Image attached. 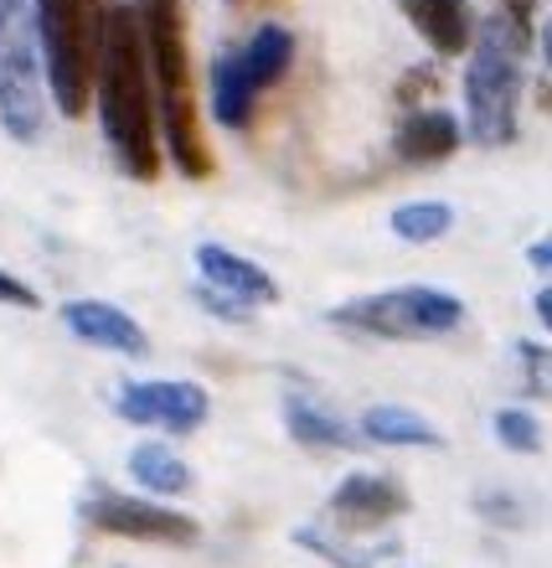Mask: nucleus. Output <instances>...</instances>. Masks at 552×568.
Listing matches in <instances>:
<instances>
[{"mask_svg": "<svg viewBox=\"0 0 552 568\" xmlns=\"http://www.w3.org/2000/svg\"><path fill=\"white\" fill-rule=\"evenodd\" d=\"M93 109L104 124L109 155L130 181L150 186L161 181V114H155V83H150L145 42L130 0H109L99 52H93Z\"/></svg>", "mask_w": 552, "mask_h": 568, "instance_id": "f257e3e1", "label": "nucleus"}, {"mask_svg": "<svg viewBox=\"0 0 552 568\" xmlns=\"http://www.w3.org/2000/svg\"><path fill=\"white\" fill-rule=\"evenodd\" d=\"M145 42L150 83H155V114H161V150L176 165V176L207 181L217 171L212 145L202 135V99H196L192 37H186V6L181 0H130Z\"/></svg>", "mask_w": 552, "mask_h": 568, "instance_id": "f03ea898", "label": "nucleus"}, {"mask_svg": "<svg viewBox=\"0 0 552 568\" xmlns=\"http://www.w3.org/2000/svg\"><path fill=\"white\" fill-rule=\"evenodd\" d=\"M532 27L511 21L507 11L476 21V42L464 62V140L485 150H507L522 135V89Z\"/></svg>", "mask_w": 552, "mask_h": 568, "instance_id": "7ed1b4c3", "label": "nucleus"}, {"mask_svg": "<svg viewBox=\"0 0 552 568\" xmlns=\"http://www.w3.org/2000/svg\"><path fill=\"white\" fill-rule=\"evenodd\" d=\"M31 6H37L52 114L83 120L93 109V52H99V27H104L109 0H31Z\"/></svg>", "mask_w": 552, "mask_h": 568, "instance_id": "20e7f679", "label": "nucleus"}, {"mask_svg": "<svg viewBox=\"0 0 552 568\" xmlns=\"http://www.w3.org/2000/svg\"><path fill=\"white\" fill-rule=\"evenodd\" d=\"M289 68H295V31L279 21H264L243 47L212 62V120L233 135L254 130L258 104L289 78Z\"/></svg>", "mask_w": 552, "mask_h": 568, "instance_id": "39448f33", "label": "nucleus"}, {"mask_svg": "<svg viewBox=\"0 0 552 568\" xmlns=\"http://www.w3.org/2000/svg\"><path fill=\"white\" fill-rule=\"evenodd\" d=\"M52 114L31 0H0V130L16 145H37Z\"/></svg>", "mask_w": 552, "mask_h": 568, "instance_id": "423d86ee", "label": "nucleus"}, {"mask_svg": "<svg viewBox=\"0 0 552 568\" xmlns=\"http://www.w3.org/2000/svg\"><path fill=\"white\" fill-rule=\"evenodd\" d=\"M326 321L351 336H372V342H444L464 326V300L433 284H398V290L346 300Z\"/></svg>", "mask_w": 552, "mask_h": 568, "instance_id": "0eeeda50", "label": "nucleus"}, {"mask_svg": "<svg viewBox=\"0 0 552 568\" xmlns=\"http://www.w3.org/2000/svg\"><path fill=\"white\" fill-rule=\"evenodd\" d=\"M78 517L104 532V538H130V542H155V548H192L202 538L196 517L165 507L155 496H124L109 486H89V496L78 501Z\"/></svg>", "mask_w": 552, "mask_h": 568, "instance_id": "6e6552de", "label": "nucleus"}, {"mask_svg": "<svg viewBox=\"0 0 552 568\" xmlns=\"http://www.w3.org/2000/svg\"><path fill=\"white\" fill-rule=\"evenodd\" d=\"M120 419L145 424V429H165V434H196L212 414V393L202 383L186 377H150V383H120L114 393Z\"/></svg>", "mask_w": 552, "mask_h": 568, "instance_id": "1a4fd4ad", "label": "nucleus"}, {"mask_svg": "<svg viewBox=\"0 0 552 568\" xmlns=\"http://www.w3.org/2000/svg\"><path fill=\"white\" fill-rule=\"evenodd\" d=\"M413 511V496L408 486H398L382 470H351V476L326 496V527H336L341 538H367V532H382L398 517Z\"/></svg>", "mask_w": 552, "mask_h": 568, "instance_id": "9d476101", "label": "nucleus"}, {"mask_svg": "<svg viewBox=\"0 0 552 568\" xmlns=\"http://www.w3.org/2000/svg\"><path fill=\"white\" fill-rule=\"evenodd\" d=\"M62 326L73 331L83 346H99V352H120V357H150V336L130 311L109 305V300H68L58 305Z\"/></svg>", "mask_w": 552, "mask_h": 568, "instance_id": "9b49d317", "label": "nucleus"}, {"mask_svg": "<svg viewBox=\"0 0 552 568\" xmlns=\"http://www.w3.org/2000/svg\"><path fill=\"white\" fill-rule=\"evenodd\" d=\"M398 16L418 31V42L429 47L433 58H460L476 42V6L470 0H392Z\"/></svg>", "mask_w": 552, "mask_h": 568, "instance_id": "f8f14e48", "label": "nucleus"}, {"mask_svg": "<svg viewBox=\"0 0 552 568\" xmlns=\"http://www.w3.org/2000/svg\"><path fill=\"white\" fill-rule=\"evenodd\" d=\"M464 124L449 109H408L398 130H392V155L403 165H444L449 155H460Z\"/></svg>", "mask_w": 552, "mask_h": 568, "instance_id": "ddd939ff", "label": "nucleus"}, {"mask_svg": "<svg viewBox=\"0 0 552 568\" xmlns=\"http://www.w3.org/2000/svg\"><path fill=\"white\" fill-rule=\"evenodd\" d=\"M196 274L207 284H217L223 295L243 300V305H274L279 300V284L264 264H254L248 254H233L227 243H196Z\"/></svg>", "mask_w": 552, "mask_h": 568, "instance_id": "4468645a", "label": "nucleus"}, {"mask_svg": "<svg viewBox=\"0 0 552 568\" xmlns=\"http://www.w3.org/2000/svg\"><path fill=\"white\" fill-rule=\"evenodd\" d=\"M279 414H284L289 439H295V445H305V449H320V455H326V449H361V445H367L357 424H346L336 408H326L315 393H305V388L284 393Z\"/></svg>", "mask_w": 552, "mask_h": 568, "instance_id": "2eb2a0df", "label": "nucleus"}, {"mask_svg": "<svg viewBox=\"0 0 552 568\" xmlns=\"http://www.w3.org/2000/svg\"><path fill=\"white\" fill-rule=\"evenodd\" d=\"M357 429L367 445H382V449H444V429L403 404H372L357 419Z\"/></svg>", "mask_w": 552, "mask_h": 568, "instance_id": "dca6fc26", "label": "nucleus"}, {"mask_svg": "<svg viewBox=\"0 0 552 568\" xmlns=\"http://www.w3.org/2000/svg\"><path fill=\"white\" fill-rule=\"evenodd\" d=\"M130 480L155 501H176V496L192 491V465L161 439H145V445L130 449Z\"/></svg>", "mask_w": 552, "mask_h": 568, "instance_id": "f3484780", "label": "nucleus"}, {"mask_svg": "<svg viewBox=\"0 0 552 568\" xmlns=\"http://www.w3.org/2000/svg\"><path fill=\"white\" fill-rule=\"evenodd\" d=\"M295 548H305L310 558H320V564H330V568H377V564H388V558H398L403 548L392 538H382L377 548H361V542H346L336 527H295Z\"/></svg>", "mask_w": 552, "mask_h": 568, "instance_id": "a211bd4d", "label": "nucleus"}, {"mask_svg": "<svg viewBox=\"0 0 552 568\" xmlns=\"http://www.w3.org/2000/svg\"><path fill=\"white\" fill-rule=\"evenodd\" d=\"M388 227H392V239H403V243H439L449 227H454V207H449V202H433V196L403 202V207H392Z\"/></svg>", "mask_w": 552, "mask_h": 568, "instance_id": "6ab92c4d", "label": "nucleus"}, {"mask_svg": "<svg viewBox=\"0 0 552 568\" xmlns=\"http://www.w3.org/2000/svg\"><path fill=\"white\" fill-rule=\"evenodd\" d=\"M491 429L501 439V449H511V455H538L542 449V424L532 419V408H495Z\"/></svg>", "mask_w": 552, "mask_h": 568, "instance_id": "aec40b11", "label": "nucleus"}, {"mask_svg": "<svg viewBox=\"0 0 552 568\" xmlns=\"http://www.w3.org/2000/svg\"><path fill=\"white\" fill-rule=\"evenodd\" d=\"M517 362H522L527 393H532V398H552V346L517 342Z\"/></svg>", "mask_w": 552, "mask_h": 568, "instance_id": "412c9836", "label": "nucleus"}, {"mask_svg": "<svg viewBox=\"0 0 552 568\" xmlns=\"http://www.w3.org/2000/svg\"><path fill=\"white\" fill-rule=\"evenodd\" d=\"M196 305H202L207 315H217V321H227V326H248V321H254V305L223 295V290L207 284V280H196Z\"/></svg>", "mask_w": 552, "mask_h": 568, "instance_id": "4be33fe9", "label": "nucleus"}, {"mask_svg": "<svg viewBox=\"0 0 552 568\" xmlns=\"http://www.w3.org/2000/svg\"><path fill=\"white\" fill-rule=\"evenodd\" d=\"M476 511L485 517V523H495V527H522L527 517H522V501L511 491H476Z\"/></svg>", "mask_w": 552, "mask_h": 568, "instance_id": "5701e85b", "label": "nucleus"}, {"mask_svg": "<svg viewBox=\"0 0 552 568\" xmlns=\"http://www.w3.org/2000/svg\"><path fill=\"white\" fill-rule=\"evenodd\" d=\"M433 89H439V73H433L429 62H418V68H408V73L398 78L392 99H398L403 109H418V99H423V93H433Z\"/></svg>", "mask_w": 552, "mask_h": 568, "instance_id": "b1692460", "label": "nucleus"}, {"mask_svg": "<svg viewBox=\"0 0 552 568\" xmlns=\"http://www.w3.org/2000/svg\"><path fill=\"white\" fill-rule=\"evenodd\" d=\"M0 305H11V311H37V305H42V295H37L27 280H16V274L0 270Z\"/></svg>", "mask_w": 552, "mask_h": 568, "instance_id": "393cba45", "label": "nucleus"}, {"mask_svg": "<svg viewBox=\"0 0 552 568\" xmlns=\"http://www.w3.org/2000/svg\"><path fill=\"white\" fill-rule=\"evenodd\" d=\"M527 264H532V270H542L552 280V233H548V239H538V243H527Z\"/></svg>", "mask_w": 552, "mask_h": 568, "instance_id": "a878e982", "label": "nucleus"}, {"mask_svg": "<svg viewBox=\"0 0 552 568\" xmlns=\"http://www.w3.org/2000/svg\"><path fill=\"white\" fill-rule=\"evenodd\" d=\"M495 6H501L511 21H522V27H532V16H538V0H495Z\"/></svg>", "mask_w": 552, "mask_h": 568, "instance_id": "bb28decb", "label": "nucleus"}, {"mask_svg": "<svg viewBox=\"0 0 552 568\" xmlns=\"http://www.w3.org/2000/svg\"><path fill=\"white\" fill-rule=\"evenodd\" d=\"M532 311H538V321L552 331V284H542L538 295H532Z\"/></svg>", "mask_w": 552, "mask_h": 568, "instance_id": "cd10ccee", "label": "nucleus"}, {"mask_svg": "<svg viewBox=\"0 0 552 568\" xmlns=\"http://www.w3.org/2000/svg\"><path fill=\"white\" fill-rule=\"evenodd\" d=\"M542 58H548V73H552V21L542 27Z\"/></svg>", "mask_w": 552, "mask_h": 568, "instance_id": "c85d7f7f", "label": "nucleus"}, {"mask_svg": "<svg viewBox=\"0 0 552 568\" xmlns=\"http://www.w3.org/2000/svg\"><path fill=\"white\" fill-rule=\"evenodd\" d=\"M227 6H243V0H227Z\"/></svg>", "mask_w": 552, "mask_h": 568, "instance_id": "c756f323", "label": "nucleus"}, {"mask_svg": "<svg viewBox=\"0 0 552 568\" xmlns=\"http://www.w3.org/2000/svg\"><path fill=\"white\" fill-rule=\"evenodd\" d=\"M392 568H403V564H392Z\"/></svg>", "mask_w": 552, "mask_h": 568, "instance_id": "7c9ffc66", "label": "nucleus"}, {"mask_svg": "<svg viewBox=\"0 0 552 568\" xmlns=\"http://www.w3.org/2000/svg\"><path fill=\"white\" fill-rule=\"evenodd\" d=\"M120 568H124V564H120Z\"/></svg>", "mask_w": 552, "mask_h": 568, "instance_id": "2f4dec72", "label": "nucleus"}]
</instances>
